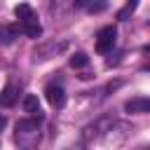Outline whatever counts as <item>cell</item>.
<instances>
[{
  "label": "cell",
  "instance_id": "8992f818",
  "mask_svg": "<svg viewBox=\"0 0 150 150\" xmlns=\"http://www.w3.org/2000/svg\"><path fill=\"white\" fill-rule=\"evenodd\" d=\"M19 33H21V26H0V42L2 45L14 42V38H19Z\"/></svg>",
  "mask_w": 150,
  "mask_h": 150
},
{
  "label": "cell",
  "instance_id": "6da1fadb",
  "mask_svg": "<svg viewBox=\"0 0 150 150\" xmlns=\"http://www.w3.org/2000/svg\"><path fill=\"white\" fill-rule=\"evenodd\" d=\"M38 138H40V122H38L35 117L21 120V122L16 124V143H19L21 148L30 150V148L38 143Z\"/></svg>",
  "mask_w": 150,
  "mask_h": 150
},
{
  "label": "cell",
  "instance_id": "7c38bea8",
  "mask_svg": "<svg viewBox=\"0 0 150 150\" xmlns=\"http://www.w3.org/2000/svg\"><path fill=\"white\" fill-rule=\"evenodd\" d=\"M134 9H136V2H129V5H124V7L120 9V14H117V19H122V21H124V19H127V16H129V14L134 12Z\"/></svg>",
  "mask_w": 150,
  "mask_h": 150
},
{
  "label": "cell",
  "instance_id": "5b68a950",
  "mask_svg": "<svg viewBox=\"0 0 150 150\" xmlns=\"http://www.w3.org/2000/svg\"><path fill=\"white\" fill-rule=\"evenodd\" d=\"M124 110L127 112H148L150 110V98L145 96H134L124 103Z\"/></svg>",
  "mask_w": 150,
  "mask_h": 150
},
{
  "label": "cell",
  "instance_id": "4fadbf2b",
  "mask_svg": "<svg viewBox=\"0 0 150 150\" xmlns=\"http://www.w3.org/2000/svg\"><path fill=\"white\" fill-rule=\"evenodd\" d=\"M82 5H84V7L89 9V12H103V9L108 7L105 2H89V5H87V2H82Z\"/></svg>",
  "mask_w": 150,
  "mask_h": 150
},
{
  "label": "cell",
  "instance_id": "9c48e42d",
  "mask_svg": "<svg viewBox=\"0 0 150 150\" xmlns=\"http://www.w3.org/2000/svg\"><path fill=\"white\" fill-rule=\"evenodd\" d=\"M21 30L28 35V38H40L42 35V26L33 19V21H26V23H21Z\"/></svg>",
  "mask_w": 150,
  "mask_h": 150
},
{
  "label": "cell",
  "instance_id": "8fae6325",
  "mask_svg": "<svg viewBox=\"0 0 150 150\" xmlns=\"http://www.w3.org/2000/svg\"><path fill=\"white\" fill-rule=\"evenodd\" d=\"M87 63H89V56H87L84 52H77V54L70 56V66H73V68H84Z\"/></svg>",
  "mask_w": 150,
  "mask_h": 150
},
{
  "label": "cell",
  "instance_id": "5bb4252c",
  "mask_svg": "<svg viewBox=\"0 0 150 150\" xmlns=\"http://www.w3.org/2000/svg\"><path fill=\"white\" fill-rule=\"evenodd\" d=\"M5 124H7V117H0V131L5 129Z\"/></svg>",
  "mask_w": 150,
  "mask_h": 150
},
{
  "label": "cell",
  "instance_id": "52a82bcc",
  "mask_svg": "<svg viewBox=\"0 0 150 150\" xmlns=\"http://www.w3.org/2000/svg\"><path fill=\"white\" fill-rule=\"evenodd\" d=\"M61 49H66V42H61V45L52 42V45L40 47V49L35 52V56H38V59H49V56H54V52H61Z\"/></svg>",
  "mask_w": 150,
  "mask_h": 150
},
{
  "label": "cell",
  "instance_id": "277c9868",
  "mask_svg": "<svg viewBox=\"0 0 150 150\" xmlns=\"http://www.w3.org/2000/svg\"><path fill=\"white\" fill-rule=\"evenodd\" d=\"M16 98H19V87L16 84H5V89L0 91V105H5V108H12L14 103H16Z\"/></svg>",
  "mask_w": 150,
  "mask_h": 150
},
{
  "label": "cell",
  "instance_id": "30bf717a",
  "mask_svg": "<svg viewBox=\"0 0 150 150\" xmlns=\"http://www.w3.org/2000/svg\"><path fill=\"white\" fill-rule=\"evenodd\" d=\"M14 14L21 19V23H26V21H33V9H30V5H16Z\"/></svg>",
  "mask_w": 150,
  "mask_h": 150
},
{
  "label": "cell",
  "instance_id": "ba28073f",
  "mask_svg": "<svg viewBox=\"0 0 150 150\" xmlns=\"http://www.w3.org/2000/svg\"><path fill=\"white\" fill-rule=\"evenodd\" d=\"M23 110L28 112V115H40V101H38V96L35 94H28L26 98H23Z\"/></svg>",
  "mask_w": 150,
  "mask_h": 150
},
{
  "label": "cell",
  "instance_id": "3957f363",
  "mask_svg": "<svg viewBox=\"0 0 150 150\" xmlns=\"http://www.w3.org/2000/svg\"><path fill=\"white\" fill-rule=\"evenodd\" d=\"M45 96H47V101H49L52 108H63L66 105V91H63L61 84H47Z\"/></svg>",
  "mask_w": 150,
  "mask_h": 150
},
{
  "label": "cell",
  "instance_id": "7a4b0ae2",
  "mask_svg": "<svg viewBox=\"0 0 150 150\" xmlns=\"http://www.w3.org/2000/svg\"><path fill=\"white\" fill-rule=\"evenodd\" d=\"M115 40H117V28L115 26H103L98 33H96V52L98 54H105L115 47Z\"/></svg>",
  "mask_w": 150,
  "mask_h": 150
}]
</instances>
